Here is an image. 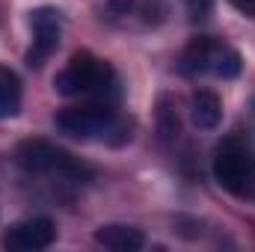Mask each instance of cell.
Wrapping results in <instances>:
<instances>
[{
	"mask_svg": "<svg viewBox=\"0 0 255 252\" xmlns=\"http://www.w3.org/2000/svg\"><path fill=\"white\" fill-rule=\"evenodd\" d=\"M54 125L60 133L71 136V139H83V142L125 145L130 139V122L122 119L104 101H83V104L65 107L54 116Z\"/></svg>",
	"mask_w": 255,
	"mask_h": 252,
	"instance_id": "cell-1",
	"label": "cell"
},
{
	"mask_svg": "<svg viewBox=\"0 0 255 252\" xmlns=\"http://www.w3.org/2000/svg\"><path fill=\"white\" fill-rule=\"evenodd\" d=\"M57 92L65 98H83V101H113L119 95V77L113 65L89 51L74 54L68 65L54 80Z\"/></svg>",
	"mask_w": 255,
	"mask_h": 252,
	"instance_id": "cell-2",
	"label": "cell"
},
{
	"mask_svg": "<svg viewBox=\"0 0 255 252\" xmlns=\"http://www.w3.org/2000/svg\"><path fill=\"white\" fill-rule=\"evenodd\" d=\"M15 160L24 172L30 175H57L65 181H86L92 178V169L86 163H80L77 157H71L68 151L45 142V139H27L18 145Z\"/></svg>",
	"mask_w": 255,
	"mask_h": 252,
	"instance_id": "cell-3",
	"label": "cell"
},
{
	"mask_svg": "<svg viewBox=\"0 0 255 252\" xmlns=\"http://www.w3.org/2000/svg\"><path fill=\"white\" fill-rule=\"evenodd\" d=\"M178 68L184 74H214V77L232 80L241 74V54L220 39L199 36L184 48Z\"/></svg>",
	"mask_w": 255,
	"mask_h": 252,
	"instance_id": "cell-4",
	"label": "cell"
},
{
	"mask_svg": "<svg viewBox=\"0 0 255 252\" xmlns=\"http://www.w3.org/2000/svg\"><path fill=\"white\" fill-rule=\"evenodd\" d=\"M214 178L235 196H255V151L241 139H226L214 154Z\"/></svg>",
	"mask_w": 255,
	"mask_h": 252,
	"instance_id": "cell-5",
	"label": "cell"
},
{
	"mask_svg": "<svg viewBox=\"0 0 255 252\" xmlns=\"http://www.w3.org/2000/svg\"><path fill=\"white\" fill-rule=\"evenodd\" d=\"M30 27H33V48L27 51V65L39 68V65L57 51V45H60V36H63L60 12L51 9V6L36 9L30 15Z\"/></svg>",
	"mask_w": 255,
	"mask_h": 252,
	"instance_id": "cell-6",
	"label": "cell"
},
{
	"mask_svg": "<svg viewBox=\"0 0 255 252\" xmlns=\"http://www.w3.org/2000/svg\"><path fill=\"white\" fill-rule=\"evenodd\" d=\"M57 238L54 220L48 217H30L21 220L15 226H9V232L3 235V247L15 252H36V250H48Z\"/></svg>",
	"mask_w": 255,
	"mask_h": 252,
	"instance_id": "cell-7",
	"label": "cell"
},
{
	"mask_svg": "<svg viewBox=\"0 0 255 252\" xmlns=\"http://www.w3.org/2000/svg\"><path fill=\"white\" fill-rule=\"evenodd\" d=\"M95 244L113 252H136L145 247V238L133 226H101L95 232Z\"/></svg>",
	"mask_w": 255,
	"mask_h": 252,
	"instance_id": "cell-8",
	"label": "cell"
},
{
	"mask_svg": "<svg viewBox=\"0 0 255 252\" xmlns=\"http://www.w3.org/2000/svg\"><path fill=\"white\" fill-rule=\"evenodd\" d=\"M190 119L199 130H214L223 119V101L211 89H199L190 98Z\"/></svg>",
	"mask_w": 255,
	"mask_h": 252,
	"instance_id": "cell-9",
	"label": "cell"
},
{
	"mask_svg": "<svg viewBox=\"0 0 255 252\" xmlns=\"http://www.w3.org/2000/svg\"><path fill=\"white\" fill-rule=\"evenodd\" d=\"M21 110V80L9 65H0V119H12Z\"/></svg>",
	"mask_w": 255,
	"mask_h": 252,
	"instance_id": "cell-10",
	"label": "cell"
},
{
	"mask_svg": "<svg viewBox=\"0 0 255 252\" xmlns=\"http://www.w3.org/2000/svg\"><path fill=\"white\" fill-rule=\"evenodd\" d=\"M184 6H187L190 21H205L214 9V0H184Z\"/></svg>",
	"mask_w": 255,
	"mask_h": 252,
	"instance_id": "cell-11",
	"label": "cell"
},
{
	"mask_svg": "<svg viewBox=\"0 0 255 252\" xmlns=\"http://www.w3.org/2000/svg\"><path fill=\"white\" fill-rule=\"evenodd\" d=\"M232 6H235L238 12H244V15L255 18V0H232Z\"/></svg>",
	"mask_w": 255,
	"mask_h": 252,
	"instance_id": "cell-12",
	"label": "cell"
}]
</instances>
